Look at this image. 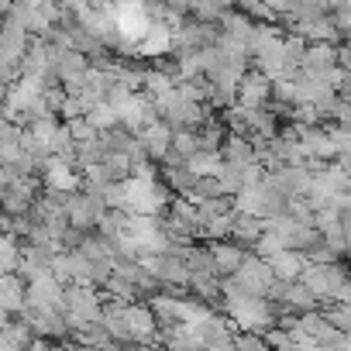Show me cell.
Returning a JSON list of instances; mask_svg holds the SVG:
<instances>
[{
	"label": "cell",
	"mask_w": 351,
	"mask_h": 351,
	"mask_svg": "<svg viewBox=\"0 0 351 351\" xmlns=\"http://www.w3.org/2000/svg\"><path fill=\"white\" fill-rule=\"evenodd\" d=\"M269 86H272V80L265 73H258V69L248 73L245 69L241 80H238V86H234V104H241V107H265Z\"/></svg>",
	"instance_id": "cell-1"
},
{
	"label": "cell",
	"mask_w": 351,
	"mask_h": 351,
	"mask_svg": "<svg viewBox=\"0 0 351 351\" xmlns=\"http://www.w3.org/2000/svg\"><path fill=\"white\" fill-rule=\"evenodd\" d=\"M265 231V221L262 217H255V214H248V210H231V231H228V238L231 241H238L245 252L255 245V238Z\"/></svg>",
	"instance_id": "cell-2"
},
{
	"label": "cell",
	"mask_w": 351,
	"mask_h": 351,
	"mask_svg": "<svg viewBox=\"0 0 351 351\" xmlns=\"http://www.w3.org/2000/svg\"><path fill=\"white\" fill-rule=\"evenodd\" d=\"M210 248V255H214V269H217V279H224V276H231L238 265H241V258L248 255L238 241H231V238H221V241H210L207 245Z\"/></svg>",
	"instance_id": "cell-3"
},
{
	"label": "cell",
	"mask_w": 351,
	"mask_h": 351,
	"mask_svg": "<svg viewBox=\"0 0 351 351\" xmlns=\"http://www.w3.org/2000/svg\"><path fill=\"white\" fill-rule=\"evenodd\" d=\"M138 141L145 145V155L152 158V162H158V155L169 148V141H172V128L165 124V121H152V124H141V131H138Z\"/></svg>",
	"instance_id": "cell-4"
},
{
	"label": "cell",
	"mask_w": 351,
	"mask_h": 351,
	"mask_svg": "<svg viewBox=\"0 0 351 351\" xmlns=\"http://www.w3.org/2000/svg\"><path fill=\"white\" fill-rule=\"evenodd\" d=\"M265 262H269V269H272L276 279H300V272H303V265H306V258H303L300 252H293V248H279V252L269 255Z\"/></svg>",
	"instance_id": "cell-5"
},
{
	"label": "cell",
	"mask_w": 351,
	"mask_h": 351,
	"mask_svg": "<svg viewBox=\"0 0 351 351\" xmlns=\"http://www.w3.org/2000/svg\"><path fill=\"white\" fill-rule=\"evenodd\" d=\"M104 155H107V145L100 141V134H90V138L76 141V169L97 165V162H104Z\"/></svg>",
	"instance_id": "cell-6"
},
{
	"label": "cell",
	"mask_w": 351,
	"mask_h": 351,
	"mask_svg": "<svg viewBox=\"0 0 351 351\" xmlns=\"http://www.w3.org/2000/svg\"><path fill=\"white\" fill-rule=\"evenodd\" d=\"M100 172H104L107 183H121V180H128V176H131V162L121 152H107L104 162H100Z\"/></svg>",
	"instance_id": "cell-7"
},
{
	"label": "cell",
	"mask_w": 351,
	"mask_h": 351,
	"mask_svg": "<svg viewBox=\"0 0 351 351\" xmlns=\"http://www.w3.org/2000/svg\"><path fill=\"white\" fill-rule=\"evenodd\" d=\"M186 165L197 172V176H217V169H221V152H210V148H197L190 158H186Z\"/></svg>",
	"instance_id": "cell-8"
},
{
	"label": "cell",
	"mask_w": 351,
	"mask_h": 351,
	"mask_svg": "<svg viewBox=\"0 0 351 351\" xmlns=\"http://www.w3.org/2000/svg\"><path fill=\"white\" fill-rule=\"evenodd\" d=\"M90 124H93V131H104V128H110L114 121H117V114H114V107L107 104V100H97L86 114H83Z\"/></svg>",
	"instance_id": "cell-9"
},
{
	"label": "cell",
	"mask_w": 351,
	"mask_h": 351,
	"mask_svg": "<svg viewBox=\"0 0 351 351\" xmlns=\"http://www.w3.org/2000/svg\"><path fill=\"white\" fill-rule=\"evenodd\" d=\"M176 152H180L183 158H190L197 148H200V141H197V134L190 131V128H180V131H172V141H169Z\"/></svg>",
	"instance_id": "cell-10"
}]
</instances>
